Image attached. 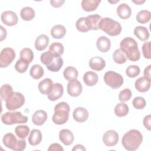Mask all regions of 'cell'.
Listing matches in <instances>:
<instances>
[{
	"label": "cell",
	"instance_id": "1",
	"mask_svg": "<svg viewBox=\"0 0 151 151\" xmlns=\"http://www.w3.org/2000/svg\"><path fill=\"white\" fill-rule=\"evenodd\" d=\"M120 50L130 61H137L140 58V52L136 41L132 37H126L120 43Z\"/></svg>",
	"mask_w": 151,
	"mask_h": 151
},
{
	"label": "cell",
	"instance_id": "2",
	"mask_svg": "<svg viewBox=\"0 0 151 151\" xmlns=\"http://www.w3.org/2000/svg\"><path fill=\"white\" fill-rule=\"evenodd\" d=\"M143 141L142 134L136 129H131L126 132L122 139V144L129 151L137 150Z\"/></svg>",
	"mask_w": 151,
	"mask_h": 151
},
{
	"label": "cell",
	"instance_id": "3",
	"mask_svg": "<svg viewBox=\"0 0 151 151\" xmlns=\"http://www.w3.org/2000/svg\"><path fill=\"white\" fill-rule=\"evenodd\" d=\"M70 107L66 102L62 101L57 104L54 107V113L52 120L55 124H65L68 120Z\"/></svg>",
	"mask_w": 151,
	"mask_h": 151
},
{
	"label": "cell",
	"instance_id": "4",
	"mask_svg": "<svg viewBox=\"0 0 151 151\" xmlns=\"http://www.w3.org/2000/svg\"><path fill=\"white\" fill-rule=\"evenodd\" d=\"M99 29L110 36L114 37L121 33L122 28L119 22L110 18H102L99 24Z\"/></svg>",
	"mask_w": 151,
	"mask_h": 151
},
{
	"label": "cell",
	"instance_id": "5",
	"mask_svg": "<svg viewBox=\"0 0 151 151\" xmlns=\"http://www.w3.org/2000/svg\"><path fill=\"white\" fill-rule=\"evenodd\" d=\"M1 119L2 122L6 125L25 123L28 121L27 116L22 115L19 111L6 112L2 114Z\"/></svg>",
	"mask_w": 151,
	"mask_h": 151
},
{
	"label": "cell",
	"instance_id": "6",
	"mask_svg": "<svg viewBox=\"0 0 151 151\" xmlns=\"http://www.w3.org/2000/svg\"><path fill=\"white\" fill-rule=\"evenodd\" d=\"M104 81L108 86L113 89L120 88L124 82L122 76L113 71H109L104 74Z\"/></svg>",
	"mask_w": 151,
	"mask_h": 151
},
{
	"label": "cell",
	"instance_id": "7",
	"mask_svg": "<svg viewBox=\"0 0 151 151\" xmlns=\"http://www.w3.org/2000/svg\"><path fill=\"white\" fill-rule=\"evenodd\" d=\"M5 102L6 109L9 111H13L21 107L24 104L25 97L19 92H14Z\"/></svg>",
	"mask_w": 151,
	"mask_h": 151
},
{
	"label": "cell",
	"instance_id": "8",
	"mask_svg": "<svg viewBox=\"0 0 151 151\" xmlns=\"http://www.w3.org/2000/svg\"><path fill=\"white\" fill-rule=\"evenodd\" d=\"M15 58V51L10 48H3L0 53V67L5 68L9 66Z\"/></svg>",
	"mask_w": 151,
	"mask_h": 151
},
{
	"label": "cell",
	"instance_id": "9",
	"mask_svg": "<svg viewBox=\"0 0 151 151\" xmlns=\"http://www.w3.org/2000/svg\"><path fill=\"white\" fill-rule=\"evenodd\" d=\"M119 134L113 130H109L106 131L103 136V142L104 144L109 147L115 146L119 141Z\"/></svg>",
	"mask_w": 151,
	"mask_h": 151
},
{
	"label": "cell",
	"instance_id": "10",
	"mask_svg": "<svg viewBox=\"0 0 151 151\" xmlns=\"http://www.w3.org/2000/svg\"><path fill=\"white\" fill-rule=\"evenodd\" d=\"M2 22L7 26L12 27L17 25L18 21L17 15L12 11H5L1 16Z\"/></svg>",
	"mask_w": 151,
	"mask_h": 151
},
{
	"label": "cell",
	"instance_id": "11",
	"mask_svg": "<svg viewBox=\"0 0 151 151\" xmlns=\"http://www.w3.org/2000/svg\"><path fill=\"white\" fill-rule=\"evenodd\" d=\"M82 85L77 79L68 81L67 86V90L70 96L78 97L82 93Z\"/></svg>",
	"mask_w": 151,
	"mask_h": 151
},
{
	"label": "cell",
	"instance_id": "12",
	"mask_svg": "<svg viewBox=\"0 0 151 151\" xmlns=\"http://www.w3.org/2000/svg\"><path fill=\"white\" fill-rule=\"evenodd\" d=\"M2 142L5 146L13 150L17 151L19 143V140H17V137L14 134L12 133H8L5 134L3 137Z\"/></svg>",
	"mask_w": 151,
	"mask_h": 151
},
{
	"label": "cell",
	"instance_id": "13",
	"mask_svg": "<svg viewBox=\"0 0 151 151\" xmlns=\"http://www.w3.org/2000/svg\"><path fill=\"white\" fill-rule=\"evenodd\" d=\"M136 89L141 93L147 91L150 87V78L143 76L137 79L134 83Z\"/></svg>",
	"mask_w": 151,
	"mask_h": 151
},
{
	"label": "cell",
	"instance_id": "14",
	"mask_svg": "<svg viewBox=\"0 0 151 151\" xmlns=\"http://www.w3.org/2000/svg\"><path fill=\"white\" fill-rule=\"evenodd\" d=\"M89 116L88 110L83 107L76 108L73 113V117L74 120L78 123H83L86 122Z\"/></svg>",
	"mask_w": 151,
	"mask_h": 151
},
{
	"label": "cell",
	"instance_id": "15",
	"mask_svg": "<svg viewBox=\"0 0 151 151\" xmlns=\"http://www.w3.org/2000/svg\"><path fill=\"white\" fill-rule=\"evenodd\" d=\"M64 93V87L61 83H56L54 84V86L50 91V93L47 95L48 99L50 101H56L62 97Z\"/></svg>",
	"mask_w": 151,
	"mask_h": 151
},
{
	"label": "cell",
	"instance_id": "16",
	"mask_svg": "<svg viewBox=\"0 0 151 151\" xmlns=\"http://www.w3.org/2000/svg\"><path fill=\"white\" fill-rule=\"evenodd\" d=\"M59 139L60 141L65 146L71 145L74 140L73 133L69 129H62L59 132Z\"/></svg>",
	"mask_w": 151,
	"mask_h": 151
},
{
	"label": "cell",
	"instance_id": "17",
	"mask_svg": "<svg viewBox=\"0 0 151 151\" xmlns=\"http://www.w3.org/2000/svg\"><path fill=\"white\" fill-rule=\"evenodd\" d=\"M88 65L92 70L100 71L104 68L106 66V62L102 57L96 56L90 59Z\"/></svg>",
	"mask_w": 151,
	"mask_h": 151
},
{
	"label": "cell",
	"instance_id": "18",
	"mask_svg": "<svg viewBox=\"0 0 151 151\" xmlns=\"http://www.w3.org/2000/svg\"><path fill=\"white\" fill-rule=\"evenodd\" d=\"M48 116L45 111L38 110L34 112L32 116V122L36 126H42L47 120Z\"/></svg>",
	"mask_w": 151,
	"mask_h": 151
},
{
	"label": "cell",
	"instance_id": "19",
	"mask_svg": "<svg viewBox=\"0 0 151 151\" xmlns=\"http://www.w3.org/2000/svg\"><path fill=\"white\" fill-rule=\"evenodd\" d=\"M54 86L53 81L49 78H46L41 81L38 85V88L41 93L48 95Z\"/></svg>",
	"mask_w": 151,
	"mask_h": 151
},
{
	"label": "cell",
	"instance_id": "20",
	"mask_svg": "<svg viewBox=\"0 0 151 151\" xmlns=\"http://www.w3.org/2000/svg\"><path fill=\"white\" fill-rule=\"evenodd\" d=\"M96 46L97 49L102 52L109 51L111 47V41L105 36H101L97 40Z\"/></svg>",
	"mask_w": 151,
	"mask_h": 151
},
{
	"label": "cell",
	"instance_id": "21",
	"mask_svg": "<svg viewBox=\"0 0 151 151\" xmlns=\"http://www.w3.org/2000/svg\"><path fill=\"white\" fill-rule=\"evenodd\" d=\"M117 15L123 19H126L130 17L132 10L130 7L126 4L123 3L120 4L117 8Z\"/></svg>",
	"mask_w": 151,
	"mask_h": 151
},
{
	"label": "cell",
	"instance_id": "22",
	"mask_svg": "<svg viewBox=\"0 0 151 151\" xmlns=\"http://www.w3.org/2000/svg\"><path fill=\"white\" fill-rule=\"evenodd\" d=\"M42 133L38 129H33L30 132L28 136V142L31 146H37L39 145L42 141Z\"/></svg>",
	"mask_w": 151,
	"mask_h": 151
},
{
	"label": "cell",
	"instance_id": "23",
	"mask_svg": "<svg viewBox=\"0 0 151 151\" xmlns=\"http://www.w3.org/2000/svg\"><path fill=\"white\" fill-rule=\"evenodd\" d=\"M99 80L97 74L93 71H87L83 76V81L87 86L92 87L96 85Z\"/></svg>",
	"mask_w": 151,
	"mask_h": 151
},
{
	"label": "cell",
	"instance_id": "24",
	"mask_svg": "<svg viewBox=\"0 0 151 151\" xmlns=\"http://www.w3.org/2000/svg\"><path fill=\"white\" fill-rule=\"evenodd\" d=\"M49 44V38L45 34H41L37 37L35 41V48L38 51L44 50Z\"/></svg>",
	"mask_w": 151,
	"mask_h": 151
},
{
	"label": "cell",
	"instance_id": "25",
	"mask_svg": "<svg viewBox=\"0 0 151 151\" xmlns=\"http://www.w3.org/2000/svg\"><path fill=\"white\" fill-rule=\"evenodd\" d=\"M63 59L60 56L55 55L52 61L46 66L47 68L52 72L58 71L63 65Z\"/></svg>",
	"mask_w": 151,
	"mask_h": 151
},
{
	"label": "cell",
	"instance_id": "26",
	"mask_svg": "<svg viewBox=\"0 0 151 151\" xmlns=\"http://www.w3.org/2000/svg\"><path fill=\"white\" fill-rule=\"evenodd\" d=\"M100 2V0H83L81 2V6L84 11L91 12L95 11Z\"/></svg>",
	"mask_w": 151,
	"mask_h": 151
},
{
	"label": "cell",
	"instance_id": "27",
	"mask_svg": "<svg viewBox=\"0 0 151 151\" xmlns=\"http://www.w3.org/2000/svg\"><path fill=\"white\" fill-rule=\"evenodd\" d=\"M133 32L134 35L142 41L147 40L150 36L147 29L143 26H137L135 27Z\"/></svg>",
	"mask_w": 151,
	"mask_h": 151
},
{
	"label": "cell",
	"instance_id": "28",
	"mask_svg": "<svg viewBox=\"0 0 151 151\" xmlns=\"http://www.w3.org/2000/svg\"><path fill=\"white\" fill-rule=\"evenodd\" d=\"M51 36L55 39H60L63 38L66 34L65 28L60 24L54 25L50 31Z\"/></svg>",
	"mask_w": 151,
	"mask_h": 151
},
{
	"label": "cell",
	"instance_id": "29",
	"mask_svg": "<svg viewBox=\"0 0 151 151\" xmlns=\"http://www.w3.org/2000/svg\"><path fill=\"white\" fill-rule=\"evenodd\" d=\"M76 27L77 30L81 32H86L91 30L88 20L86 17H81L78 19L76 23Z\"/></svg>",
	"mask_w": 151,
	"mask_h": 151
},
{
	"label": "cell",
	"instance_id": "30",
	"mask_svg": "<svg viewBox=\"0 0 151 151\" xmlns=\"http://www.w3.org/2000/svg\"><path fill=\"white\" fill-rule=\"evenodd\" d=\"M78 72L77 70L72 66L66 67L63 71V76L65 79L68 81L76 80L78 77Z\"/></svg>",
	"mask_w": 151,
	"mask_h": 151
},
{
	"label": "cell",
	"instance_id": "31",
	"mask_svg": "<svg viewBox=\"0 0 151 151\" xmlns=\"http://www.w3.org/2000/svg\"><path fill=\"white\" fill-rule=\"evenodd\" d=\"M14 93L12 86L8 84H5L1 87L0 96L2 100L6 101Z\"/></svg>",
	"mask_w": 151,
	"mask_h": 151
},
{
	"label": "cell",
	"instance_id": "32",
	"mask_svg": "<svg viewBox=\"0 0 151 151\" xmlns=\"http://www.w3.org/2000/svg\"><path fill=\"white\" fill-rule=\"evenodd\" d=\"M20 15L23 20L29 21L35 17V14L33 8L29 6H25L21 9Z\"/></svg>",
	"mask_w": 151,
	"mask_h": 151
},
{
	"label": "cell",
	"instance_id": "33",
	"mask_svg": "<svg viewBox=\"0 0 151 151\" xmlns=\"http://www.w3.org/2000/svg\"><path fill=\"white\" fill-rule=\"evenodd\" d=\"M129 111V106L124 102L118 103L114 107V114L119 117L126 116Z\"/></svg>",
	"mask_w": 151,
	"mask_h": 151
},
{
	"label": "cell",
	"instance_id": "34",
	"mask_svg": "<svg viewBox=\"0 0 151 151\" xmlns=\"http://www.w3.org/2000/svg\"><path fill=\"white\" fill-rule=\"evenodd\" d=\"M44 74V71L43 68L38 64H34L32 65L29 71V74L31 77L35 79L38 80L41 78Z\"/></svg>",
	"mask_w": 151,
	"mask_h": 151
},
{
	"label": "cell",
	"instance_id": "35",
	"mask_svg": "<svg viewBox=\"0 0 151 151\" xmlns=\"http://www.w3.org/2000/svg\"><path fill=\"white\" fill-rule=\"evenodd\" d=\"M48 51L54 55L61 57V55L64 53V48L61 43L54 42L50 45Z\"/></svg>",
	"mask_w": 151,
	"mask_h": 151
},
{
	"label": "cell",
	"instance_id": "36",
	"mask_svg": "<svg viewBox=\"0 0 151 151\" xmlns=\"http://www.w3.org/2000/svg\"><path fill=\"white\" fill-rule=\"evenodd\" d=\"M91 30H98L99 29V24L101 19V17L98 14H94L88 15L87 17Z\"/></svg>",
	"mask_w": 151,
	"mask_h": 151
},
{
	"label": "cell",
	"instance_id": "37",
	"mask_svg": "<svg viewBox=\"0 0 151 151\" xmlns=\"http://www.w3.org/2000/svg\"><path fill=\"white\" fill-rule=\"evenodd\" d=\"M151 18V13L148 10H142L136 15V20L139 23H147Z\"/></svg>",
	"mask_w": 151,
	"mask_h": 151
},
{
	"label": "cell",
	"instance_id": "38",
	"mask_svg": "<svg viewBox=\"0 0 151 151\" xmlns=\"http://www.w3.org/2000/svg\"><path fill=\"white\" fill-rule=\"evenodd\" d=\"M29 131V128L27 125H19L15 129L16 135L22 139H25L28 136Z\"/></svg>",
	"mask_w": 151,
	"mask_h": 151
},
{
	"label": "cell",
	"instance_id": "39",
	"mask_svg": "<svg viewBox=\"0 0 151 151\" xmlns=\"http://www.w3.org/2000/svg\"><path fill=\"white\" fill-rule=\"evenodd\" d=\"M113 60L116 63L122 64L126 62L127 58L126 55L120 49H117L113 54Z\"/></svg>",
	"mask_w": 151,
	"mask_h": 151
},
{
	"label": "cell",
	"instance_id": "40",
	"mask_svg": "<svg viewBox=\"0 0 151 151\" xmlns=\"http://www.w3.org/2000/svg\"><path fill=\"white\" fill-rule=\"evenodd\" d=\"M29 64V63L28 61L24 59L20 58L16 62L15 64V68L17 72L19 73H24L27 71Z\"/></svg>",
	"mask_w": 151,
	"mask_h": 151
},
{
	"label": "cell",
	"instance_id": "41",
	"mask_svg": "<svg viewBox=\"0 0 151 151\" xmlns=\"http://www.w3.org/2000/svg\"><path fill=\"white\" fill-rule=\"evenodd\" d=\"M20 58L24 59L31 63L34 59V53L31 49L24 48L20 51Z\"/></svg>",
	"mask_w": 151,
	"mask_h": 151
},
{
	"label": "cell",
	"instance_id": "42",
	"mask_svg": "<svg viewBox=\"0 0 151 151\" xmlns=\"http://www.w3.org/2000/svg\"><path fill=\"white\" fill-rule=\"evenodd\" d=\"M140 73V69L139 66L136 65H129L126 70V75L130 78L137 77Z\"/></svg>",
	"mask_w": 151,
	"mask_h": 151
},
{
	"label": "cell",
	"instance_id": "43",
	"mask_svg": "<svg viewBox=\"0 0 151 151\" xmlns=\"http://www.w3.org/2000/svg\"><path fill=\"white\" fill-rule=\"evenodd\" d=\"M132 104L136 109L141 110L145 107L146 105V103L145 99L143 97L138 96V97H136L133 99L132 101Z\"/></svg>",
	"mask_w": 151,
	"mask_h": 151
},
{
	"label": "cell",
	"instance_id": "44",
	"mask_svg": "<svg viewBox=\"0 0 151 151\" xmlns=\"http://www.w3.org/2000/svg\"><path fill=\"white\" fill-rule=\"evenodd\" d=\"M54 55L52 54L50 51H45L41 54L40 57V60L41 62L44 64L45 66L48 65L53 60L54 57Z\"/></svg>",
	"mask_w": 151,
	"mask_h": 151
},
{
	"label": "cell",
	"instance_id": "45",
	"mask_svg": "<svg viewBox=\"0 0 151 151\" xmlns=\"http://www.w3.org/2000/svg\"><path fill=\"white\" fill-rule=\"evenodd\" d=\"M132 97V91L129 88H124L122 90L119 94V100L121 102H125L130 99Z\"/></svg>",
	"mask_w": 151,
	"mask_h": 151
},
{
	"label": "cell",
	"instance_id": "46",
	"mask_svg": "<svg viewBox=\"0 0 151 151\" xmlns=\"http://www.w3.org/2000/svg\"><path fill=\"white\" fill-rule=\"evenodd\" d=\"M150 41H147L145 42L142 47V53L143 57L148 60L151 58V54H150Z\"/></svg>",
	"mask_w": 151,
	"mask_h": 151
},
{
	"label": "cell",
	"instance_id": "47",
	"mask_svg": "<svg viewBox=\"0 0 151 151\" xmlns=\"http://www.w3.org/2000/svg\"><path fill=\"white\" fill-rule=\"evenodd\" d=\"M143 125L148 130H151V115L149 114L143 118Z\"/></svg>",
	"mask_w": 151,
	"mask_h": 151
},
{
	"label": "cell",
	"instance_id": "48",
	"mask_svg": "<svg viewBox=\"0 0 151 151\" xmlns=\"http://www.w3.org/2000/svg\"><path fill=\"white\" fill-rule=\"evenodd\" d=\"M52 151V150H58V151H63L64 149L63 147L58 143H52L51 145H50L48 149V151Z\"/></svg>",
	"mask_w": 151,
	"mask_h": 151
},
{
	"label": "cell",
	"instance_id": "49",
	"mask_svg": "<svg viewBox=\"0 0 151 151\" xmlns=\"http://www.w3.org/2000/svg\"><path fill=\"white\" fill-rule=\"evenodd\" d=\"M50 2L52 6L54 8H60L64 4V3L65 2V1L64 0H51Z\"/></svg>",
	"mask_w": 151,
	"mask_h": 151
},
{
	"label": "cell",
	"instance_id": "50",
	"mask_svg": "<svg viewBox=\"0 0 151 151\" xmlns=\"http://www.w3.org/2000/svg\"><path fill=\"white\" fill-rule=\"evenodd\" d=\"M7 35V32L5 28L2 26H1V34H0V41H2L5 40Z\"/></svg>",
	"mask_w": 151,
	"mask_h": 151
},
{
	"label": "cell",
	"instance_id": "51",
	"mask_svg": "<svg viewBox=\"0 0 151 151\" xmlns=\"http://www.w3.org/2000/svg\"><path fill=\"white\" fill-rule=\"evenodd\" d=\"M150 70H151V65L147 66L144 70V76L150 78Z\"/></svg>",
	"mask_w": 151,
	"mask_h": 151
},
{
	"label": "cell",
	"instance_id": "52",
	"mask_svg": "<svg viewBox=\"0 0 151 151\" xmlns=\"http://www.w3.org/2000/svg\"><path fill=\"white\" fill-rule=\"evenodd\" d=\"M86 150V149L85 148V147L82 145H80V144H77L76 145H75L73 148L72 149V150L73 151H74V150H83V151H85Z\"/></svg>",
	"mask_w": 151,
	"mask_h": 151
},
{
	"label": "cell",
	"instance_id": "53",
	"mask_svg": "<svg viewBox=\"0 0 151 151\" xmlns=\"http://www.w3.org/2000/svg\"><path fill=\"white\" fill-rule=\"evenodd\" d=\"M132 1L137 5H142L145 2V0H143V1L142 0H137V1Z\"/></svg>",
	"mask_w": 151,
	"mask_h": 151
},
{
	"label": "cell",
	"instance_id": "54",
	"mask_svg": "<svg viewBox=\"0 0 151 151\" xmlns=\"http://www.w3.org/2000/svg\"><path fill=\"white\" fill-rule=\"evenodd\" d=\"M108 2H109V3H111V4H116V3L118 2H119V0H116V1H108Z\"/></svg>",
	"mask_w": 151,
	"mask_h": 151
}]
</instances>
